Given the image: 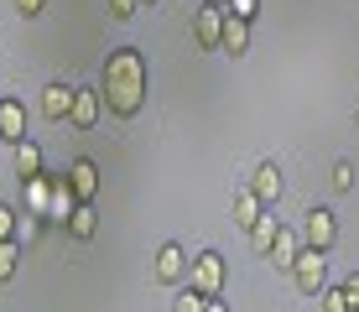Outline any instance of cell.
Here are the masks:
<instances>
[{
    "label": "cell",
    "instance_id": "cell-1",
    "mask_svg": "<svg viewBox=\"0 0 359 312\" xmlns=\"http://www.w3.org/2000/svg\"><path fill=\"white\" fill-rule=\"evenodd\" d=\"M99 94L115 120H135L146 104V57L141 47H115L99 68Z\"/></svg>",
    "mask_w": 359,
    "mask_h": 312
},
{
    "label": "cell",
    "instance_id": "cell-2",
    "mask_svg": "<svg viewBox=\"0 0 359 312\" xmlns=\"http://www.w3.org/2000/svg\"><path fill=\"white\" fill-rule=\"evenodd\" d=\"M292 286L302 297H318L328 286V250H313V245H302L297 250V266H292Z\"/></svg>",
    "mask_w": 359,
    "mask_h": 312
},
{
    "label": "cell",
    "instance_id": "cell-3",
    "mask_svg": "<svg viewBox=\"0 0 359 312\" xmlns=\"http://www.w3.org/2000/svg\"><path fill=\"white\" fill-rule=\"evenodd\" d=\"M188 276H193V286L203 297H219V292H224V276H229L224 255H219V250H198V255L188 260Z\"/></svg>",
    "mask_w": 359,
    "mask_h": 312
},
{
    "label": "cell",
    "instance_id": "cell-4",
    "mask_svg": "<svg viewBox=\"0 0 359 312\" xmlns=\"http://www.w3.org/2000/svg\"><path fill=\"white\" fill-rule=\"evenodd\" d=\"M219 36H224V6L203 0V6L193 11V42L203 47V53H219Z\"/></svg>",
    "mask_w": 359,
    "mask_h": 312
},
{
    "label": "cell",
    "instance_id": "cell-5",
    "mask_svg": "<svg viewBox=\"0 0 359 312\" xmlns=\"http://www.w3.org/2000/svg\"><path fill=\"white\" fill-rule=\"evenodd\" d=\"M302 245H313V250L339 245V219H333V208H307L302 214Z\"/></svg>",
    "mask_w": 359,
    "mask_h": 312
},
{
    "label": "cell",
    "instance_id": "cell-6",
    "mask_svg": "<svg viewBox=\"0 0 359 312\" xmlns=\"http://www.w3.org/2000/svg\"><path fill=\"white\" fill-rule=\"evenodd\" d=\"M182 276H188V250H182L177 240H167V245L151 255V281H162V286H177Z\"/></svg>",
    "mask_w": 359,
    "mask_h": 312
},
{
    "label": "cell",
    "instance_id": "cell-7",
    "mask_svg": "<svg viewBox=\"0 0 359 312\" xmlns=\"http://www.w3.org/2000/svg\"><path fill=\"white\" fill-rule=\"evenodd\" d=\"M99 115H104V94L99 89H73V115H68L73 130H94Z\"/></svg>",
    "mask_w": 359,
    "mask_h": 312
},
{
    "label": "cell",
    "instance_id": "cell-8",
    "mask_svg": "<svg viewBox=\"0 0 359 312\" xmlns=\"http://www.w3.org/2000/svg\"><path fill=\"white\" fill-rule=\"evenodd\" d=\"M73 208H79V193H73L68 172H57V177H53V193H47V224H68Z\"/></svg>",
    "mask_w": 359,
    "mask_h": 312
},
{
    "label": "cell",
    "instance_id": "cell-9",
    "mask_svg": "<svg viewBox=\"0 0 359 312\" xmlns=\"http://www.w3.org/2000/svg\"><path fill=\"white\" fill-rule=\"evenodd\" d=\"M0 141L6 146H16V141H27V104L21 99H0Z\"/></svg>",
    "mask_w": 359,
    "mask_h": 312
},
{
    "label": "cell",
    "instance_id": "cell-10",
    "mask_svg": "<svg viewBox=\"0 0 359 312\" xmlns=\"http://www.w3.org/2000/svg\"><path fill=\"white\" fill-rule=\"evenodd\" d=\"M68 182H73V193H79V203H94V198H99V167L89 156L68 161Z\"/></svg>",
    "mask_w": 359,
    "mask_h": 312
},
{
    "label": "cell",
    "instance_id": "cell-11",
    "mask_svg": "<svg viewBox=\"0 0 359 312\" xmlns=\"http://www.w3.org/2000/svg\"><path fill=\"white\" fill-rule=\"evenodd\" d=\"M250 187H255V198H261L266 208L281 203V187H287V182H281V167H276V161H261V167L250 172Z\"/></svg>",
    "mask_w": 359,
    "mask_h": 312
},
{
    "label": "cell",
    "instance_id": "cell-12",
    "mask_svg": "<svg viewBox=\"0 0 359 312\" xmlns=\"http://www.w3.org/2000/svg\"><path fill=\"white\" fill-rule=\"evenodd\" d=\"M219 53H229V57L250 53V21H245V16H229V11H224V36H219Z\"/></svg>",
    "mask_w": 359,
    "mask_h": 312
},
{
    "label": "cell",
    "instance_id": "cell-13",
    "mask_svg": "<svg viewBox=\"0 0 359 312\" xmlns=\"http://www.w3.org/2000/svg\"><path fill=\"white\" fill-rule=\"evenodd\" d=\"M297 250H302V240H297V234L287 229V224H281V234L271 240V250H266V255H271V266H276V271H287V276H292V266H297Z\"/></svg>",
    "mask_w": 359,
    "mask_h": 312
},
{
    "label": "cell",
    "instance_id": "cell-14",
    "mask_svg": "<svg viewBox=\"0 0 359 312\" xmlns=\"http://www.w3.org/2000/svg\"><path fill=\"white\" fill-rule=\"evenodd\" d=\"M36 109H42L47 120H68V115H73V89H68V83H47Z\"/></svg>",
    "mask_w": 359,
    "mask_h": 312
},
{
    "label": "cell",
    "instance_id": "cell-15",
    "mask_svg": "<svg viewBox=\"0 0 359 312\" xmlns=\"http://www.w3.org/2000/svg\"><path fill=\"white\" fill-rule=\"evenodd\" d=\"M11 161H16V177L21 182L42 177V146H36V141H16V146H11Z\"/></svg>",
    "mask_w": 359,
    "mask_h": 312
},
{
    "label": "cell",
    "instance_id": "cell-16",
    "mask_svg": "<svg viewBox=\"0 0 359 312\" xmlns=\"http://www.w3.org/2000/svg\"><path fill=\"white\" fill-rule=\"evenodd\" d=\"M261 214H266V203L255 198V187H240V193H234V224H240V229H250Z\"/></svg>",
    "mask_w": 359,
    "mask_h": 312
},
{
    "label": "cell",
    "instance_id": "cell-17",
    "mask_svg": "<svg viewBox=\"0 0 359 312\" xmlns=\"http://www.w3.org/2000/svg\"><path fill=\"white\" fill-rule=\"evenodd\" d=\"M63 229L73 234V240H94V229H99V214H94V203H79V208L68 214V224H63Z\"/></svg>",
    "mask_w": 359,
    "mask_h": 312
},
{
    "label": "cell",
    "instance_id": "cell-18",
    "mask_svg": "<svg viewBox=\"0 0 359 312\" xmlns=\"http://www.w3.org/2000/svg\"><path fill=\"white\" fill-rule=\"evenodd\" d=\"M245 234H250V245H255V250L266 255V250H271V240L281 234V219H276V214H261V219H255V224H250Z\"/></svg>",
    "mask_w": 359,
    "mask_h": 312
},
{
    "label": "cell",
    "instance_id": "cell-19",
    "mask_svg": "<svg viewBox=\"0 0 359 312\" xmlns=\"http://www.w3.org/2000/svg\"><path fill=\"white\" fill-rule=\"evenodd\" d=\"M47 193H53V177H27V214H42L47 219Z\"/></svg>",
    "mask_w": 359,
    "mask_h": 312
},
{
    "label": "cell",
    "instance_id": "cell-20",
    "mask_svg": "<svg viewBox=\"0 0 359 312\" xmlns=\"http://www.w3.org/2000/svg\"><path fill=\"white\" fill-rule=\"evenodd\" d=\"M42 229H47L42 214H21V224H16V245H21V250L36 245V240H42Z\"/></svg>",
    "mask_w": 359,
    "mask_h": 312
},
{
    "label": "cell",
    "instance_id": "cell-21",
    "mask_svg": "<svg viewBox=\"0 0 359 312\" xmlns=\"http://www.w3.org/2000/svg\"><path fill=\"white\" fill-rule=\"evenodd\" d=\"M16 271H21V245L0 240V281H16Z\"/></svg>",
    "mask_w": 359,
    "mask_h": 312
},
{
    "label": "cell",
    "instance_id": "cell-22",
    "mask_svg": "<svg viewBox=\"0 0 359 312\" xmlns=\"http://www.w3.org/2000/svg\"><path fill=\"white\" fill-rule=\"evenodd\" d=\"M203 307H208V297H203V292H198V286H193V281H188V286H182V292H177V297H172V312H203Z\"/></svg>",
    "mask_w": 359,
    "mask_h": 312
},
{
    "label": "cell",
    "instance_id": "cell-23",
    "mask_svg": "<svg viewBox=\"0 0 359 312\" xmlns=\"http://www.w3.org/2000/svg\"><path fill=\"white\" fill-rule=\"evenodd\" d=\"M318 312H354L349 297H344V286H323L318 292Z\"/></svg>",
    "mask_w": 359,
    "mask_h": 312
},
{
    "label": "cell",
    "instance_id": "cell-24",
    "mask_svg": "<svg viewBox=\"0 0 359 312\" xmlns=\"http://www.w3.org/2000/svg\"><path fill=\"white\" fill-rule=\"evenodd\" d=\"M333 187H339V193H354V161H333Z\"/></svg>",
    "mask_w": 359,
    "mask_h": 312
},
{
    "label": "cell",
    "instance_id": "cell-25",
    "mask_svg": "<svg viewBox=\"0 0 359 312\" xmlns=\"http://www.w3.org/2000/svg\"><path fill=\"white\" fill-rule=\"evenodd\" d=\"M16 224H21V214L11 203H0V240H16Z\"/></svg>",
    "mask_w": 359,
    "mask_h": 312
},
{
    "label": "cell",
    "instance_id": "cell-26",
    "mask_svg": "<svg viewBox=\"0 0 359 312\" xmlns=\"http://www.w3.org/2000/svg\"><path fill=\"white\" fill-rule=\"evenodd\" d=\"M141 11V0H109V21H130Z\"/></svg>",
    "mask_w": 359,
    "mask_h": 312
},
{
    "label": "cell",
    "instance_id": "cell-27",
    "mask_svg": "<svg viewBox=\"0 0 359 312\" xmlns=\"http://www.w3.org/2000/svg\"><path fill=\"white\" fill-rule=\"evenodd\" d=\"M224 11H229V16H245V21H250V16H255V11H261V0H229V6H224Z\"/></svg>",
    "mask_w": 359,
    "mask_h": 312
},
{
    "label": "cell",
    "instance_id": "cell-28",
    "mask_svg": "<svg viewBox=\"0 0 359 312\" xmlns=\"http://www.w3.org/2000/svg\"><path fill=\"white\" fill-rule=\"evenodd\" d=\"M339 286H344V297H349V307L359 312V271H349V276H344Z\"/></svg>",
    "mask_w": 359,
    "mask_h": 312
},
{
    "label": "cell",
    "instance_id": "cell-29",
    "mask_svg": "<svg viewBox=\"0 0 359 312\" xmlns=\"http://www.w3.org/2000/svg\"><path fill=\"white\" fill-rule=\"evenodd\" d=\"M16 11H21V16H42L47 0H16Z\"/></svg>",
    "mask_w": 359,
    "mask_h": 312
},
{
    "label": "cell",
    "instance_id": "cell-30",
    "mask_svg": "<svg viewBox=\"0 0 359 312\" xmlns=\"http://www.w3.org/2000/svg\"><path fill=\"white\" fill-rule=\"evenodd\" d=\"M203 312H229V307H224V302H219V297H208V307H203Z\"/></svg>",
    "mask_w": 359,
    "mask_h": 312
},
{
    "label": "cell",
    "instance_id": "cell-31",
    "mask_svg": "<svg viewBox=\"0 0 359 312\" xmlns=\"http://www.w3.org/2000/svg\"><path fill=\"white\" fill-rule=\"evenodd\" d=\"M214 6H229V0H214Z\"/></svg>",
    "mask_w": 359,
    "mask_h": 312
},
{
    "label": "cell",
    "instance_id": "cell-32",
    "mask_svg": "<svg viewBox=\"0 0 359 312\" xmlns=\"http://www.w3.org/2000/svg\"><path fill=\"white\" fill-rule=\"evenodd\" d=\"M141 6H151V0H141Z\"/></svg>",
    "mask_w": 359,
    "mask_h": 312
},
{
    "label": "cell",
    "instance_id": "cell-33",
    "mask_svg": "<svg viewBox=\"0 0 359 312\" xmlns=\"http://www.w3.org/2000/svg\"><path fill=\"white\" fill-rule=\"evenodd\" d=\"M0 99H6V94H0ZM0 146H6V141H0Z\"/></svg>",
    "mask_w": 359,
    "mask_h": 312
},
{
    "label": "cell",
    "instance_id": "cell-34",
    "mask_svg": "<svg viewBox=\"0 0 359 312\" xmlns=\"http://www.w3.org/2000/svg\"><path fill=\"white\" fill-rule=\"evenodd\" d=\"M354 125H359V115H354Z\"/></svg>",
    "mask_w": 359,
    "mask_h": 312
}]
</instances>
